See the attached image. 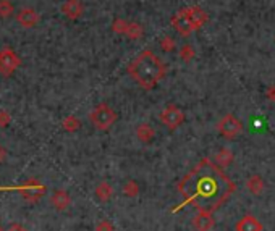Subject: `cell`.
<instances>
[{
    "label": "cell",
    "mask_w": 275,
    "mask_h": 231,
    "mask_svg": "<svg viewBox=\"0 0 275 231\" xmlns=\"http://www.w3.org/2000/svg\"><path fill=\"white\" fill-rule=\"evenodd\" d=\"M184 12H186L188 18L191 20L194 29H199L201 26H203L206 21H207V15H206L199 7H189V8L184 10Z\"/></svg>",
    "instance_id": "obj_12"
},
{
    "label": "cell",
    "mask_w": 275,
    "mask_h": 231,
    "mask_svg": "<svg viewBox=\"0 0 275 231\" xmlns=\"http://www.w3.org/2000/svg\"><path fill=\"white\" fill-rule=\"evenodd\" d=\"M96 231H114V227L109 220H102V222H99V225L96 227Z\"/></svg>",
    "instance_id": "obj_22"
},
{
    "label": "cell",
    "mask_w": 275,
    "mask_h": 231,
    "mask_svg": "<svg viewBox=\"0 0 275 231\" xmlns=\"http://www.w3.org/2000/svg\"><path fill=\"white\" fill-rule=\"evenodd\" d=\"M63 126H65L67 131H76L79 128V122L75 117H68L65 122H63Z\"/></svg>",
    "instance_id": "obj_21"
},
{
    "label": "cell",
    "mask_w": 275,
    "mask_h": 231,
    "mask_svg": "<svg viewBox=\"0 0 275 231\" xmlns=\"http://www.w3.org/2000/svg\"><path fill=\"white\" fill-rule=\"evenodd\" d=\"M219 133L225 136L227 139H235L236 136L243 133V123L235 115H225L219 122Z\"/></svg>",
    "instance_id": "obj_4"
},
{
    "label": "cell",
    "mask_w": 275,
    "mask_h": 231,
    "mask_svg": "<svg viewBox=\"0 0 275 231\" xmlns=\"http://www.w3.org/2000/svg\"><path fill=\"white\" fill-rule=\"evenodd\" d=\"M17 21L24 28H33V26L38 24L39 15L33 8H23L17 13Z\"/></svg>",
    "instance_id": "obj_8"
},
{
    "label": "cell",
    "mask_w": 275,
    "mask_h": 231,
    "mask_svg": "<svg viewBox=\"0 0 275 231\" xmlns=\"http://www.w3.org/2000/svg\"><path fill=\"white\" fill-rule=\"evenodd\" d=\"M138 139L142 141V143H151L152 138H154V129L149 125H139L136 129Z\"/></svg>",
    "instance_id": "obj_17"
},
{
    "label": "cell",
    "mask_w": 275,
    "mask_h": 231,
    "mask_svg": "<svg viewBox=\"0 0 275 231\" xmlns=\"http://www.w3.org/2000/svg\"><path fill=\"white\" fill-rule=\"evenodd\" d=\"M8 231H26V228L23 227V225H20V223H12V225H10Z\"/></svg>",
    "instance_id": "obj_24"
},
{
    "label": "cell",
    "mask_w": 275,
    "mask_h": 231,
    "mask_svg": "<svg viewBox=\"0 0 275 231\" xmlns=\"http://www.w3.org/2000/svg\"><path fill=\"white\" fill-rule=\"evenodd\" d=\"M178 191L186 204H193L199 212H214L235 191V185L219 167L206 159L183 178Z\"/></svg>",
    "instance_id": "obj_1"
},
{
    "label": "cell",
    "mask_w": 275,
    "mask_h": 231,
    "mask_svg": "<svg viewBox=\"0 0 275 231\" xmlns=\"http://www.w3.org/2000/svg\"><path fill=\"white\" fill-rule=\"evenodd\" d=\"M160 122L165 125L168 129L173 131L184 122V113L177 107V105H168V107H165L162 110Z\"/></svg>",
    "instance_id": "obj_5"
},
{
    "label": "cell",
    "mask_w": 275,
    "mask_h": 231,
    "mask_svg": "<svg viewBox=\"0 0 275 231\" xmlns=\"http://www.w3.org/2000/svg\"><path fill=\"white\" fill-rule=\"evenodd\" d=\"M89 120H91V123L96 126L97 129L107 131L110 126L117 122V113H115L114 110L109 107V105L100 104L91 112V115H89Z\"/></svg>",
    "instance_id": "obj_3"
},
{
    "label": "cell",
    "mask_w": 275,
    "mask_h": 231,
    "mask_svg": "<svg viewBox=\"0 0 275 231\" xmlns=\"http://www.w3.org/2000/svg\"><path fill=\"white\" fill-rule=\"evenodd\" d=\"M0 231H3V228H2V225H0Z\"/></svg>",
    "instance_id": "obj_25"
},
{
    "label": "cell",
    "mask_w": 275,
    "mask_h": 231,
    "mask_svg": "<svg viewBox=\"0 0 275 231\" xmlns=\"http://www.w3.org/2000/svg\"><path fill=\"white\" fill-rule=\"evenodd\" d=\"M44 191H46V188L42 186L38 180H29L23 188V196L26 199H29V201H36V199L42 197Z\"/></svg>",
    "instance_id": "obj_10"
},
{
    "label": "cell",
    "mask_w": 275,
    "mask_h": 231,
    "mask_svg": "<svg viewBox=\"0 0 275 231\" xmlns=\"http://www.w3.org/2000/svg\"><path fill=\"white\" fill-rule=\"evenodd\" d=\"M13 13V5L8 0H0V17L8 18Z\"/></svg>",
    "instance_id": "obj_20"
},
{
    "label": "cell",
    "mask_w": 275,
    "mask_h": 231,
    "mask_svg": "<svg viewBox=\"0 0 275 231\" xmlns=\"http://www.w3.org/2000/svg\"><path fill=\"white\" fill-rule=\"evenodd\" d=\"M128 73L141 87L154 89L157 83L165 76V66L156 54L144 50L130 63Z\"/></svg>",
    "instance_id": "obj_2"
},
{
    "label": "cell",
    "mask_w": 275,
    "mask_h": 231,
    "mask_svg": "<svg viewBox=\"0 0 275 231\" xmlns=\"http://www.w3.org/2000/svg\"><path fill=\"white\" fill-rule=\"evenodd\" d=\"M217 162H219L220 167H227L231 164V160H233V154L229 150V149H222L219 154H217Z\"/></svg>",
    "instance_id": "obj_18"
},
{
    "label": "cell",
    "mask_w": 275,
    "mask_h": 231,
    "mask_svg": "<svg viewBox=\"0 0 275 231\" xmlns=\"http://www.w3.org/2000/svg\"><path fill=\"white\" fill-rule=\"evenodd\" d=\"M112 194H114V189H112V186H110L107 181L99 183V186L96 188V196H97L99 201L109 202L110 199H112Z\"/></svg>",
    "instance_id": "obj_15"
},
{
    "label": "cell",
    "mask_w": 275,
    "mask_h": 231,
    "mask_svg": "<svg viewBox=\"0 0 275 231\" xmlns=\"http://www.w3.org/2000/svg\"><path fill=\"white\" fill-rule=\"evenodd\" d=\"M50 201H52V206H54L57 210H65L71 204L70 196H68V192L63 191V189H59V191H55L54 194H52Z\"/></svg>",
    "instance_id": "obj_13"
},
{
    "label": "cell",
    "mask_w": 275,
    "mask_h": 231,
    "mask_svg": "<svg viewBox=\"0 0 275 231\" xmlns=\"http://www.w3.org/2000/svg\"><path fill=\"white\" fill-rule=\"evenodd\" d=\"M123 194L125 196H128V197H135L139 194V186H138V183L136 181H126L125 183V186H123Z\"/></svg>",
    "instance_id": "obj_19"
},
{
    "label": "cell",
    "mask_w": 275,
    "mask_h": 231,
    "mask_svg": "<svg viewBox=\"0 0 275 231\" xmlns=\"http://www.w3.org/2000/svg\"><path fill=\"white\" fill-rule=\"evenodd\" d=\"M236 231H262V223L254 215H245L236 223Z\"/></svg>",
    "instance_id": "obj_11"
},
{
    "label": "cell",
    "mask_w": 275,
    "mask_h": 231,
    "mask_svg": "<svg viewBox=\"0 0 275 231\" xmlns=\"http://www.w3.org/2000/svg\"><path fill=\"white\" fill-rule=\"evenodd\" d=\"M10 123V115L5 113V112H0V125L5 126Z\"/></svg>",
    "instance_id": "obj_23"
},
{
    "label": "cell",
    "mask_w": 275,
    "mask_h": 231,
    "mask_svg": "<svg viewBox=\"0 0 275 231\" xmlns=\"http://www.w3.org/2000/svg\"><path fill=\"white\" fill-rule=\"evenodd\" d=\"M172 24L182 36H188V34H191L194 31V26L191 23V20L188 18V15H186L184 10L178 12L175 17L172 18Z\"/></svg>",
    "instance_id": "obj_7"
},
{
    "label": "cell",
    "mask_w": 275,
    "mask_h": 231,
    "mask_svg": "<svg viewBox=\"0 0 275 231\" xmlns=\"http://www.w3.org/2000/svg\"><path fill=\"white\" fill-rule=\"evenodd\" d=\"M246 188L250 189V191L254 194V196H259V194L262 192V189H264V181H262V178L257 176V175H252L251 178H248Z\"/></svg>",
    "instance_id": "obj_16"
},
{
    "label": "cell",
    "mask_w": 275,
    "mask_h": 231,
    "mask_svg": "<svg viewBox=\"0 0 275 231\" xmlns=\"http://www.w3.org/2000/svg\"><path fill=\"white\" fill-rule=\"evenodd\" d=\"M20 66V59L12 49L0 50V73L5 76H10Z\"/></svg>",
    "instance_id": "obj_6"
},
{
    "label": "cell",
    "mask_w": 275,
    "mask_h": 231,
    "mask_svg": "<svg viewBox=\"0 0 275 231\" xmlns=\"http://www.w3.org/2000/svg\"><path fill=\"white\" fill-rule=\"evenodd\" d=\"M214 225L215 220L212 218V212H199V215L193 218V227L198 231H210Z\"/></svg>",
    "instance_id": "obj_9"
},
{
    "label": "cell",
    "mask_w": 275,
    "mask_h": 231,
    "mask_svg": "<svg viewBox=\"0 0 275 231\" xmlns=\"http://www.w3.org/2000/svg\"><path fill=\"white\" fill-rule=\"evenodd\" d=\"M65 17H68L70 20H76L81 17L83 13V5L79 3V0H68V2L62 7Z\"/></svg>",
    "instance_id": "obj_14"
}]
</instances>
